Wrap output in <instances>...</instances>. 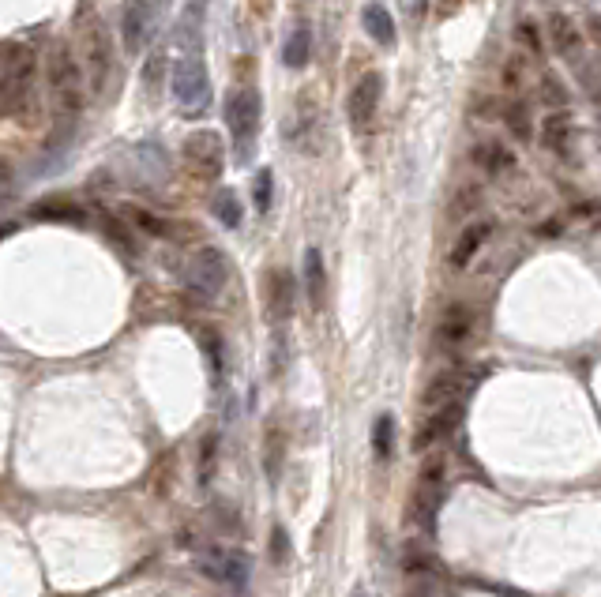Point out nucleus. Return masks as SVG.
I'll return each mask as SVG.
<instances>
[{"mask_svg":"<svg viewBox=\"0 0 601 597\" xmlns=\"http://www.w3.org/2000/svg\"><path fill=\"white\" fill-rule=\"evenodd\" d=\"M87 72L79 57L68 46H57L49 53V94L57 106V121H79L83 102H87Z\"/></svg>","mask_w":601,"mask_h":597,"instance_id":"f257e3e1","label":"nucleus"},{"mask_svg":"<svg viewBox=\"0 0 601 597\" xmlns=\"http://www.w3.org/2000/svg\"><path fill=\"white\" fill-rule=\"evenodd\" d=\"M34 102V53L27 46L0 49V117H19Z\"/></svg>","mask_w":601,"mask_h":597,"instance_id":"f03ea898","label":"nucleus"},{"mask_svg":"<svg viewBox=\"0 0 601 597\" xmlns=\"http://www.w3.org/2000/svg\"><path fill=\"white\" fill-rule=\"evenodd\" d=\"M79 64L87 72V87L94 98L106 94L109 79H113V38L98 16H79Z\"/></svg>","mask_w":601,"mask_h":597,"instance_id":"7ed1b4c3","label":"nucleus"},{"mask_svg":"<svg viewBox=\"0 0 601 597\" xmlns=\"http://www.w3.org/2000/svg\"><path fill=\"white\" fill-rule=\"evenodd\" d=\"M170 87H173V102H177V109L188 113V117H200L203 109L211 106V79H207V68H203L200 46L173 64Z\"/></svg>","mask_w":601,"mask_h":597,"instance_id":"20e7f679","label":"nucleus"},{"mask_svg":"<svg viewBox=\"0 0 601 597\" xmlns=\"http://www.w3.org/2000/svg\"><path fill=\"white\" fill-rule=\"evenodd\" d=\"M226 282H230V263H226V256L215 245L196 248L185 260V286L200 301H215L218 293L226 290Z\"/></svg>","mask_w":601,"mask_h":597,"instance_id":"39448f33","label":"nucleus"},{"mask_svg":"<svg viewBox=\"0 0 601 597\" xmlns=\"http://www.w3.org/2000/svg\"><path fill=\"white\" fill-rule=\"evenodd\" d=\"M226 128H230L237 154L248 158L252 147H256V136H260V94L252 87L230 91V98H226Z\"/></svg>","mask_w":601,"mask_h":597,"instance_id":"423d86ee","label":"nucleus"},{"mask_svg":"<svg viewBox=\"0 0 601 597\" xmlns=\"http://www.w3.org/2000/svg\"><path fill=\"white\" fill-rule=\"evenodd\" d=\"M200 571L218 586H230L237 594L248 590V579H252V564H248L245 552L237 549H211L200 556Z\"/></svg>","mask_w":601,"mask_h":597,"instance_id":"0eeeda50","label":"nucleus"},{"mask_svg":"<svg viewBox=\"0 0 601 597\" xmlns=\"http://www.w3.org/2000/svg\"><path fill=\"white\" fill-rule=\"evenodd\" d=\"M474 387V372H466V368H447L440 376H432L429 387L421 391V410L432 414V410H447V406H459V398L466 395Z\"/></svg>","mask_w":601,"mask_h":597,"instance_id":"6e6552de","label":"nucleus"},{"mask_svg":"<svg viewBox=\"0 0 601 597\" xmlns=\"http://www.w3.org/2000/svg\"><path fill=\"white\" fill-rule=\"evenodd\" d=\"M181 151H185L188 169H196L200 177H218L226 166V147H222L218 132H192Z\"/></svg>","mask_w":601,"mask_h":597,"instance_id":"1a4fd4ad","label":"nucleus"},{"mask_svg":"<svg viewBox=\"0 0 601 597\" xmlns=\"http://www.w3.org/2000/svg\"><path fill=\"white\" fill-rule=\"evenodd\" d=\"M380 98H384V76L380 72H369V76L357 79V87L350 91V102H346V113H350V124L357 132H365L380 109Z\"/></svg>","mask_w":601,"mask_h":597,"instance_id":"9d476101","label":"nucleus"},{"mask_svg":"<svg viewBox=\"0 0 601 597\" xmlns=\"http://www.w3.org/2000/svg\"><path fill=\"white\" fill-rule=\"evenodd\" d=\"M455 421H459V406H447V410H432V414H425L414 432V451H429V447H436L447 432L455 429Z\"/></svg>","mask_w":601,"mask_h":597,"instance_id":"9b49d317","label":"nucleus"},{"mask_svg":"<svg viewBox=\"0 0 601 597\" xmlns=\"http://www.w3.org/2000/svg\"><path fill=\"white\" fill-rule=\"evenodd\" d=\"M549 46H553L564 61L575 64L583 57V34H579V27H575L568 16L556 12V16H549Z\"/></svg>","mask_w":601,"mask_h":597,"instance_id":"f8f14e48","label":"nucleus"},{"mask_svg":"<svg viewBox=\"0 0 601 597\" xmlns=\"http://www.w3.org/2000/svg\"><path fill=\"white\" fill-rule=\"evenodd\" d=\"M121 34H124V46H128V53L143 49L147 34H151V8H147L143 0H128V8H124Z\"/></svg>","mask_w":601,"mask_h":597,"instance_id":"ddd939ff","label":"nucleus"},{"mask_svg":"<svg viewBox=\"0 0 601 597\" xmlns=\"http://www.w3.org/2000/svg\"><path fill=\"white\" fill-rule=\"evenodd\" d=\"M267 312H271V320H290V312H293L290 271H271V275H267Z\"/></svg>","mask_w":601,"mask_h":597,"instance_id":"4468645a","label":"nucleus"},{"mask_svg":"<svg viewBox=\"0 0 601 597\" xmlns=\"http://www.w3.org/2000/svg\"><path fill=\"white\" fill-rule=\"evenodd\" d=\"M470 327H474V316H470V308L455 305L444 312V320L436 327V338H440V346H463L466 338H470Z\"/></svg>","mask_w":601,"mask_h":597,"instance_id":"2eb2a0df","label":"nucleus"},{"mask_svg":"<svg viewBox=\"0 0 601 597\" xmlns=\"http://www.w3.org/2000/svg\"><path fill=\"white\" fill-rule=\"evenodd\" d=\"M136 166H139V173H143V184H151V188L170 177L166 151H162V147H155V143H143V147H136Z\"/></svg>","mask_w":601,"mask_h":597,"instance_id":"dca6fc26","label":"nucleus"},{"mask_svg":"<svg viewBox=\"0 0 601 597\" xmlns=\"http://www.w3.org/2000/svg\"><path fill=\"white\" fill-rule=\"evenodd\" d=\"M489 233H493L489 222H474V226H466V230L459 233L455 248H451V263H455V267H466V263L478 256V248L489 241Z\"/></svg>","mask_w":601,"mask_h":597,"instance_id":"f3484780","label":"nucleus"},{"mask_svg":"<svg viewBox=\"0 0 601 597\" xmlns=\"http://www.w3.org/2000/svg\"><path fill=\"white\" fill-rule=\"evenodd\" d=\"M309 57H312V27L309 23H297L290 31V38H286V46H282V64L297 72V68L309 64Z\"/></svg>","mask_w":601,"mask_h":597,"instance_id":"a211bd4d","label":"nucleus"},{"mask_svg":"<svg viewBox=\"0 0 601 597\" xmlns=\"http://www.w3.org/2000/svg\"><path fill=\"white\" fill-rule=\"evenodd\" d=\"M541 128H545V132H541V143H545V147H549L553 154H560V158H568V154H571V136H575L568 113H556V117H549V121L541 124Z\"/></svg>","mask_w":601,"mask_h":597,"instance_id":"6ab92c4d","label":"nucleus"},{"mask_svg":"<svg viewBox=\"0 0 601 597\" xmlns=\"http://www.w3.org/2000/svg\"><path fill=\"white\" fill-rule=\"evenodd\" d=\"M305 293H309V301L316 308L324 305L327 297V275H324V256L316 252V248H309L305 252Z\"/></svg>","mask_w":601,"mask_h":597,"instance_id":"aec40b11","label":"nucleus"},{"mask_svg":"<svg viewBox=\"0 0 601 597\" xmlns=\"http://www.w3.org/2000/svg\"><path fill=\"white\" fill-rule=\"evenodd\" d=\"M440 496H444V492H440V470H432V474L425 470L421 481H417V489H414L417 515H421V519H432V511L440 507Z\"/></svg>","mask_w":601,"mask_h":597,"instance_id":"412c9836","label":"nucleus"},{"mask_svg":"<svg viewBox=\"0 0 601 597\" xmlns=\"http://www.w3.org/2000/svg\"><path fill=\"white\" fill-rule=\"evenodd\" d=\"M361 19H365V31L380 42V46H391L395 42V19H391V12L387 8H380V4H369L365 12H361Z\"/></svg>","mask_w":601,"mask_h":597,"instance_id":"4be33fe9","label":"nucleus"},{"mask_svg":"<svg viewBox=\"0 0 601 597\" xmlns=\"http://www.w3.org/2000/svg\"><path fill=\"white\" fill-rule=\"evenodd\" d=\"M312 128H316V106H312L309 98H301L297 109L290 113V121H286V139H290V143H301V136H309Z\"/></svg>","mask_w":601,"mask_h":597,"instance_id":"5701e85b","label":"nucleus"},{"mask_svg":"<svg viewBox=\"0 0 601 597\" xmlns=\"http://www.w3.org/2000/svg\"><path fill=\"white\" fill-rule=\"evenodd\" d=\"M211 211H215V218L226 226V230H237V226H241V203L233 196V188H218Z\"/></svg>","mask_w":601,"mask_h":597,"instance_id":"b1692460","label":"nucleus"},{"mask_svg":"<svg viewBox=\"0 0 601 597\" xmlns=\"http://www.w3.org/2000/svg\"><path fill=\"white\" fill-rule=\"evenodd\" d=\"M575 76H579V83H583V91L601 106V61L579 57V61H575Z\"/></svg>","mask_w":601,"mask_h":597,"instance_id":"393cba45","label":"nucleus"},{"mask_svg":"<svg viewBox=\"0 0 601 597\" xmlns=\"http://www.w3.org/2000/svg\"><path fill=\"white\" fill-rule=\"evenodd\" d=\"M271 196H275V177H271V169H260L256 181H252V199H256V211H260V215L271 211Z\"/></svg>","mask_w":601,"mask_h":597,"instance_id":"a878e982","label":"nucleus"},{"mask_svg":"<svg viewBox=\"0 0 601 597\" xmlns=\"http://www.w3.org/2000/svg\"><path fill=\"white\" fill-rule=\"evenodd\" d=\"M391 440H395V421L384 414L380 421H376V432H372V447H376V455H380V459L391 455Z\"/></svg>","mask_w":601,"mask_h":597,"instance_id":"bb28decb","label":"nucleus"},{"mask_svg":"<svg viewBox=\"0 0 601 597\" xmlns=\"http://www.w3.org/2000/svg\"><path fill=\"white\" fill-rule=\"evenodd\" d=\"M290 556H293V549H290V534L282 530V526H275V534H271V560L275 564H290Z\"/></svg>","mask_w":601,"mask_h":597,"instance_id":"cd10ccee","label":"nucleus"},{"mask_svg":"<svg viewBox=\"0 0 601 597\" xmlns=\"http://www.w3.org/2000/svg\"><path fill=\"white\" fill-rule=\"evenodd\" d=\"M132 222H136L139 230H147V233H155V237H166V222L162 218H155V215H147V211H132Z\"/></svg>","mask_w":601,"mask_h":597,"instance_id":"c85d7f7f","label":"nucleus"},{"mask_svg":"<svg viewBox=\"0 0 601 597\" xmlns=\"http://www.w3.org/2000/svg\"><path fill=\"white\" fill-rule=\"evenodd\" d=\"M12 192H16V188H12V169L0 166V207L12 199Z\"/></svg>","mask_w":601,"mask_h":597,"instance_id":"c756f323","label":"nucleus"},{"mask_svg":"<svg viewBox=\"0 0 601 597\" xmlns=\"http://www.w3.org/2000/svg\"><path fill=\"white\" fill-rule=\"evenodd\" d=\"M421 8H425V0H406V12H410V16H421Z\"/></svg>","mask_w":601,"mask_h":597,"instance_id":"7c9ffc66","label":"nucleus"},{"mask_svg":"<svg viewBox=\"0 0 601 597\" xmlns=\"http://www.w3.org/2000/svg\"><path fill=\"white\" fill-rule=\"evenodd\" d=\"M350 597H365V590H354V594H350Z\"/></svg>","mask_w":601,"mask_h":597,"instance_id":"2f4dec72","label":"nucleus"}]
</instances>
